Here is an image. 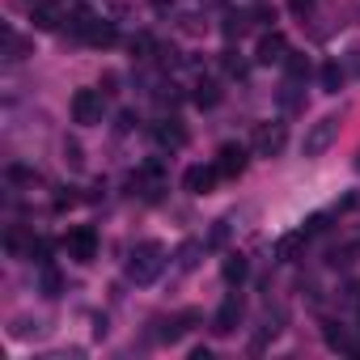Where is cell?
<instances>
[{"label":"cell","mask_w":360,"mask_h":360,"mask_svg":"<svg viewBox=\"0 0 360 360\" xmlns=\"http://www.w3.org/2000/svg\"><path fill=\"white\" fill-rule=\"evenodd\" d=\"M284 68H288V81H305V77H309V60H305L301 51H288Z\"/></svg>","instance_id":"obj_20"},{"label":"cell","mask_w":360,"mask_h":360,"mask_svg":"<svg viewBox=\"0 0 360 360\" xmlns=\"http://www.w3.org/2000/svg\"><path fill=\"white\" fill-rule=\"evenodd\" d=\"M191 98H195V106H200V110H212V106L225 98V89H221V81H200Z\"/></svg>","instance_id":"obj_14"},{"label":"cell","mask_w":360,"mask_h":360,"mask_svg":"<svg viewBox=\"0 0 360 360\" xmlns=\"http://www.w3.org/2000/svg\"><path fill=\"white\" fill-rule=\"evenodd\" d=\"M356 169H360V157H356Z\"/></svg>","instance_id":"obj_38"},{"label":"cell","mask_w":360,"mask_h":360,"mask_svg":"<svg viewBox=\"0 0 360 360\" xmlns=\"http://www.w3.org/2000/svg\"><path fill=\"white\" fill-rule=\"evenodd\" d=\"M106 330H110V326H106V318L98 314V318H94V335H98V339H106Z\"/></svg>","instance_id":"obj_35"},{"label":"cell","mask_w":360,"mask_h":360,"mask_svg":"<svg viewBox=\"0 0 360 360\" xmlns=\"http://www.w3.org/2000/svg\"><path fill=\"white\" fill-rule=\"evenodd\" d=\"M322 89H326V94H339V89H343V68H339L335 60L322 64Z\"/></svg>","instance_id":"obj_21"},{"label":"cell","mask_w":360,"mask_h":360,"mask_svg":"<svg viewBox=\"0 0 360 360\" xmlns=\"http://www.w3.org/2000/svg\"><path fill=\"white\" fill-rule=\"evenodd\" d=\"M326 347H335V352H352L356 343H352V335H347V326H339V322H330V326H326Z\"/></svg>","instance_id":"obj_18"},{"label":"cell","mask_w":360,"mask_h":360,"mask_svg":"<svg viewBox=\"0 0 360 360\" xmlns=\"http://www.w3.org/2000/svg\"><path fill=\"white\" fill-rule=\"evenodd\" d=\"M64 161H68L72 169H81V165H85V157H81V144H77V140H64Z\"/></svg>","instance_id":"obj_25"},{"label":"cell","mask_w":360,"mask_h":360,"mask_svg":"<svg viewBox=\"0 0 360 360\" xmlns=\"http://www.w3.org/2000/svg\"><path fill=\"white\" fill-rule=\"evenodd\" d=\"M131 56H140V60H148L153 51H157V43H153V34H131Z\"/></svg>","instance_id":"obj_23"},{"label":"cell","mask_w":360,"mask_h":360,"mask_svg":"<svg viewBox=\"0 0 360 360\" xmlns=\"http://www.w3.org/2000/svg\"><path fill=\"white\" fill-rule=\"evenodd\" d=\"M195 318H200L195 309H183V314H178V318H169V322H161V330H157V335H161L165 343H174V339H183V335L191 330V322H195Z\"/></svg>","instance_id":"obj_11"},{"label":"cell","mask_w":360,"mask_h":360,"mask_svg":"<svg viewBox=\"0 0 360 360\" xmlns=\"http://www.w3.org/2000/svg\"><path fill=\"white\" fill-rule=\"evenodd\" d=\"M255 22H263V26H271V22H276V9H267V5H259V9H255Z\"/></svg>","instance_id":"obj_32"},{"label":"cell","mask_w":360,"mask_h":360,"mask_svg":"<svg viewBox=\"0 0 360 360\" xmlns=\"http://www.w3.org/2000/svg\"><path fill=\"white\" fill-rule=\"evenodd\" d=\"M301 229H305V238H318V233H326V212H314V217H309Z\"/></svg>","instance_id":"obj_26"},{"label":"cell","mask_w":360,"mask_h":360,"mask_svg":"<svg viewBox=\"0 0 360 360\" xmlns=\"http://www.w3.org/2000/svg\"><path fill=\"white\" fill-rule=\"evenodd\" d=\"M255 60H259V64H284V60H288V39H284L280 30L263 34L259 47H255Z\"/></svg>","instance_id":"obj_8"},{"label":"cell","mask_w":360,"mask_h":360,"mask_svg":"<svg viewBox=\"0 0 360 360\" xmlns=\"http://www.w3.org/2000/svg\"><path fill=\"white\" fill-rule=\"evenodd\" d=\"M68 110H72V123L98 127L102 123V89H77L72 102H68Z\"/></svg>","instance_id":"obj_3"},{"label":"cell","mask_w":360,"mask_h":360,"mask_svg":"<svg viewBox=\"0 0 360 360\" xmlns=\"http://www.w3.org/2000/svg\"><path fill=\"white\" fill-rule=\"evenodd\" d=\"M9 178H13V183H39V174L26 169V165H9Z\"/></svg>","instance_id":"obj_28"},{"label":"cell","mask_w":360,"mask_h":360,"mask_svg":"<svg viewBox=\"0 0 360 360\" xmlns=\"http://www.w3.org/2000/svg\"><path fill=\"white\" fill-rule=\"evenodd\" d=\"M208 242H212V246H225V242H229V221H217V229H212Z\"/></svg>","instance_id":"obj_30"},{"label":"cell","mask_w":360,"mask_h":360,"mask_svg":"<svg viewBox=\"0 0 360 360\" xmlns=\"http://www.w3.org/2000/svg\"><path fill=\"white\" fill-rule=\"evenodd\" d=\"M153 136H157V144H161V148H183V144H187V127L178 123V119L157 123V127H153Z\"/></svg>","instance_id":"obj_10"},{"label":"cell","mask_w":360,"mask_h":360,"mask_svg":"<svg viewBox=\"0 0 360 360\" xmlns=\"http://www.w3.org/2000/svg\"><path fill=\"white\" fill-rule=\"evenodd\" d=\"M255 26V9H238V13H225V39H242L246 30Z\"/></svg>","instance_id":"obj_13"},{"label":"cell","mask_w":360,"mask_h":360,"mask_svg":"<svg viewBox=\"0 0 360 360\" xmlns=\"http://www.w3.org/2000/svg\"><path fill=\"white\" fill-rule=\"evenodd\" d=\"M284 140H288L284 123H263V127L255 131V153H259V157H280Z\"/></svg>","instance_id":"obj_7"},{"label":"cell","mask_w":360,"mask_h":360,"mask_svg":"<svg viewBox=\"0 0 360 360\" xmlns=\"http://www.w3.org/2000/svg\"><path fill=\"white\" fill-rule=\"evenodd\" d=\"M102 85H106L102 94H115V85H119V77H115V72H102Z\"/></svg>","instance_id":"obj_34"},{"label":"cell","mask_w":360,"mask_h":360,"mask_svg":"<svg viewBox=\"0 0 360 360\" xmlns=\"http://www.w3.org/2000/svg\"><path fill=\"white\" fill-rule=\"evenodd\" d=\"M165 5H174V0H153V9H165Z\"/></svg>","instance_id":"obj_36"},{"label":"cell","mask_w":360,"mask_h":360,"mask_svg":"<svg viewBox=\"0 0 360 360\" xmlns=\"http://www.w3.org/2000/svg\"><path fill=\"white\" fill-rule=\"evenodd\" d=\"M13 335H18V339H30V335H47V326H43L39 318H18V322H13Z\"/></svg>","instance_id":"obj_22"},{"label":"cell","mask_w":360,"mask_h":360,"mask_svg":"<svg viewBox=\"0 0 360 360\" xmlns=\"http://www.w3.org/2000/svg\"><path fill=\"white\" fill-rule=\"evenodd\" d=\"M301 242H305V229H297V233H288V238H280V246H276V255H280V259H292Z\"/></svg>","instance_id":"obj_24"},{"label":"cell","mask_w":360,"mask_h":360,"mask_svg":"<svg viewBox=\"0 0 360 360\" xmlns=\"http://www.w3.org/2000/svg\"><path fill=\"white\" fill-rule=\"evenodd\" d=\"M30 5H43V0H30Z\"/></svg>","instance_id":"obj_37"},{"label":"cell","mask_w":360,"mask_h":360,"mask_svg":"<svg viewBox=\"0 0 360 360\" xmlns=\"http://www.w3.org/2000/svg\"><path fill=\"white\" fill-rule=\"evenodd\" d=\"M60 288H64V280L47 267V271H43V292H47V297H60Z\"/></svg>","instance_id":"obj_27"},{"label":"cell","mask_w":360,"mask_h":360,"mask_svg":"<svg viewBox=\"0 0 360 360\" xmlns=\"http://www.w3.org/2000/svg\"><path fill=\"white\" fill-rule=\"evenodd\" d=\"M72 204H81V195H77V187H68L64 195H56V212H64V208H72Z\"/></svg>","instance_id":"obj_29"},{"label":"cell","mask_w":360,"mask_h":360,"mask_svg":"<svg viewBox=\"0 0 360 360\" xmlns=\"http://www.w3.org/2000/svg\"><path fill=\"white\" fill-rule=\"evenodd\" d=\"M200 255H204L200 242H183V246H178V271H195L200 267Z\"/></svg>","instance_id":"obj_17"},{"label":"cell","mask_w":360,"mask_h":360,"mask_svg":"<svg viewBox=\"0 0 360 360\" xmlns=\"http://www.w3.org/2000/svg\"><path fill=\"white\" fill-rule=\"evenodd\" d=\"M246 271H250V263H246L242 255H229V259L221 263V276H225V284H242V280H246Z\"/></svg>","instance_id":"obj_16"},{"label":"cell","mask_w":360,"mask_h":360,"mask_svg":"<svg viewBox=\"0 0 360 360\" xmlns=\"http://www.w3.org/2000/svg\"><path fill=\"white\" fill-rule=\"evenodd\" d=\"M30 22H34V30H60V9L56 5H34Z\"/></svg>","instance_id":"obj_15"},{"label":"cell","mask_w":360,"mask_h":360,"mask_svg":"<svg viewBox=\"0 0 360 360\" xmlns=\"http://www.w3.org/2000/svg\"><path fill=\"white\" fill-rule=\"evenodd\" d=\"M217 174L221 178H242L246 174V165H250V153L242 148V144H221V153H217Z\"/></svg>","instance_id":"obj_5"},{"label":"cell","mask_w":360,"mask_h":360,"mask_svg":"<svg viewBox=\"0 0 360 360\" xmlns=\"http://www.w3.org/2000/svg\"><path fill=\"white\" fill-rule=\"evenodd\" d=\"M335 140H339V115H322V119L305 131V140H301V157H322Z\"/></svg>","instance_id":"obj_2"},{"label":"cell","mask_w":360,"mask_h":360,"mask_svg":"<svg viewBox=\"0 0 360 360\" xmlns=\"http://www.w3.org/2000/svg\"><path fill=\"white\" fill-rule=\"evenodd\" d=\"M242 322V297H225L221 309L212 314V335H233Z\"/></svg>","instance_id":"obj_9"},{"label":"cell","mask_w":360,"mask_h":360,"mask_svg":"<svg viewBox=\"0 0 360 360\" xmlns=\"http://www.w3.org/2000/svg\"><path fill=\"white\" fill-rule=\"evenodd\" d=\"M161 267H165V246H161V242H140V246L131 250L127 280H136V284H153V280L161 276Z\"/></svg>","instance_id":"obj_1"},{"label":"cell","mask_w":360,"mask_h":360,"mask_svg":"<svg viewBox=\"0 0 360 360\" xmlns=\"http://www.w3.org/2000/svg\"><path fill=\"white\" fill-rule=\"evenodd\" d=\"M5 246H9L13 255H22V246H26V233H22V229H9V238H5Z\"/></svg>","instance_id":"obj_31"},{"label":"cell","mask_w":360,"mask_h":360,"mask_svg":"<svg viewBox=\"0 0 360 360\" xmlns=\"http://www.w3.org/2000/svg\"><path fill=\"white\" fill-rule=\"evenodd\" d=\"M217 183H221L217 165H191V169L183 174V191H187V195H208Z\"/></svg>","instance_id":"obj_6"},{"label":"cell","mask_w":360,"mask_h":360,"mask_svg":"<svg viewBox=\"0 0 360 360\" xmlns=\"http://www.w3.org/2000/svg\"><path fill=\"white\" fill-rule=\"evenodd\" d=\"M26 47H30V43H26L22 34H13V30H5V60H9V64H18V60H26Z\"/></svg>","instance_id":"obj_19"},{"label":"cell","mask_w":360,"mask_h":360,"mask_svg":"<svg viewBox=\"0 0 360 360\" xmlns=\"http://www.w3.org/2000/svg\"><path fill=\"white\" fill-rule=\"evenodd\" d=\"M85 43H94V47H115V43H119V30H115V22H102V18H94V26L85 30Z\"/></svg>","instance_id":"obj_12"},{"label":"cell","mask_w":360,"mask_h":360,"mask_svg":"<svg viewBox=\"0 0 360 360\" xmlns=\"http://www.w3.org/2000/svg\"><path fill=\"white\" fill-rule=\"evenodd\" d=\"M64 250H68V259H77V263H94V259H98V233H94L89 225H77V229L64 238Z\"/></svg>","instance_id":"obj_4"},{"label":"cell","mask_w":360,"mask_h":360,"mask_svg":"<svg viewBox=\"0 0 360 360\" xmlns=\"http://www.w3.org/2000/svg\"><path fill=\"white\" fill-rule=\"evenodd\" d=\"M288 9H292V13H309V9H314V0H288Z\"/></svg>","instance_id":"obj_33"}]
</instances>
